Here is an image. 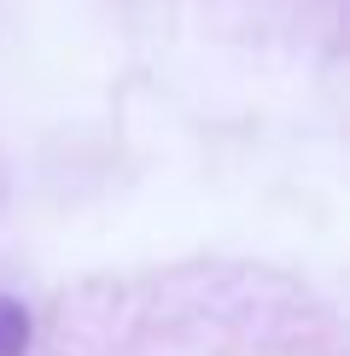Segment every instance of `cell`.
Listing matches in <instances>:
<instances>
[{"mask_svg": "<svg viewBox=\"0 0 350 356\" xmlns=\"http://www.w3.org/2000/svg\"><path fill=\"white\" fill-rule=\"evenodd\" d=\"M29 356H339V327L274 275L169 269L65 298Z\"/></svg>", "mask_w": 350, "mask_h": 356, "instance_id": "6da1fadb", "label": "cell"}, {"mask_svg": "<svg viewBox=\"0 0 350 356\" xmlns=\"http://www.w3.org/2000/svg\"><path fill=\"white\" fill-rule=\"evenodd\" d=\"M35 345V316L24 309V298L0 292V356H29Z\"/></svg>", "mask_w": 350, "mask_h": 356, "instance_id": "7a4b0ae2", "label": "cell"}]
</instances>
